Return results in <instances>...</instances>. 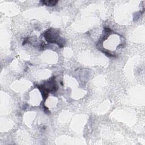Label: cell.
I'll use <instances>...</instances> for the list:
<instances>
[{"label":"cell","mask_w":145,"mask_h":145,"mask_svg":"<svg viewBox=\"0 0 145 145\" xmlns=\"http://www.w3.org/2000/svg\"><path fill=\"white\" fill-rule=\"evenodd\" d=\"M41 2L43 4V5L47 6H52L56 5V4L58 2L57 1H42Z\"/></svg>","instance_id":"1"}]
</instances>
